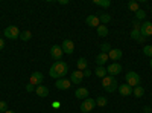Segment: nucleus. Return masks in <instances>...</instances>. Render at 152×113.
<instances>
[{
	"label": "nucleus",
	"instance_id": "1",
	"mask_svg": "<svg viewBox=\"0 0 152 113\" xmlns=\"http://www.w3.org/2000/svg\"><path fill=\"white\" fill-rule=\"evenodd\" d=\"M69 72V66L66 61H55L52 66H50V70H49V75L50 78H55V80H61L64 78Z\"/></svg>",
	"mask_w": 152,
	"mask_h": 113
},
{
	"label": "nucleus",
	"instance_id": "2",
	"mask_svg": "<svg viewBox=\"0 0 152 113\" xmlns=\"http://www.w3.org/2000/svg\"><path fill=\"white\" fill-rule=\"evenodd\" d=\"M102 86H104V89H105L108 93L116 92V90H117V87H119L116 77H111V75H107L105 78H102Z\"/></svg>",
	"mask_w": 152,
	"mask_h": 113
},
{
	"label": "nucleus",
	"instance_id": "3",
	"mask_svg": "<svg viewBox=\"0 0 152 113\" xmlns=\"http://www.w3.org/2000/svg\"><path fill=\"white\" fill-rule=\"evenodd\" d=\"M125 81H126V84L131 86V87H137V86H140L142 78H140V75H138L137 72L131 70V72H128L125 75Z\"/></svg>",
	"mask_w": 152,
	"mask_h": 113
},
{
	"label": "nucleus",
	"instance_id": "4",
	"mask_svg": "<svg viewBox=\"0 0 152 113\" xmlns=\"http://www.w3.org/2000/svg\"><path fill=\"white\" fill-rule=\"evenodd\" d=\"M3 35L6 37V38H9V40H17V38H20V31H18L17 26H8L5 29Z\"/></svg>",
	"mask_w": 152,
	"mask_h": 113
},
{
	"label": "nucleus",
	"instance_id": "5",
	"mask_svg": "<svg viewBox=\"0 0 152 113\" xmlns=\"http://www.w3.org/2000/svg\"><path fill=\"white\" fill-rule=\"evenodd\" d=\"M94 107H96V99L87 98V99H84L82 104H81V112H82V113H88V112L94 110Z\"/></svg>",
	"mask_w": 152,
	"mask_h": 113
},
{
	"label": "nucleus",
	"instance_id": "6",
	"mask_svg": "<svg viewBox=\"0 0 152 113\" xmlns=\"http://www.w3.org/2000/svg\"><path fill=\"white\" fill-rule=\"evenodd\" d=\"M44 81V75L41 72H32L31 73V77H29V83L32 86H41V83Z\"/></svg>",
	"mask_w": 152,
	"mask_h": 113
},
{
	"label": "nucleus",
	"instance_id": "7",
	"mask_svg": "<svg viewBox=\"0 0 152 113\" xmlns=\"http://www.w3.org/2000/svg\"><path fill=\"white\" fill-rule=\"evenodd\" d=\"M82 80H84V73H82L81 70L76 69L75 72L70 73V83H72V84H76V86H78V84L82 83Z\"/></svg>",
	"mask_w": 152,
	"mask_h": 113
},
{
	"label": "nucleus",
	"instance_id": "8",
	"mask_svg": "<svg viewBox=\"0 0 152 113\" xmlns=\"http://www.w3.org/2000/svg\"><path fill=\"white\" fill-rule=\"evenodd\" d=\"M61 49H62V52L64 54H67V55H72L73 54V51H75V43L72 41V40H64L62 41V44H61Z\"/></svg>",
	"mask_w": 152,
	"mask_h": 113
},
{
	"label": "nucleus",
	"instance_id": "9",
	"mask_svg": "<svg viewBox=\"0 0 152 113\" xmlns=\"http://www.w3.org/2000/svg\"><path fill=\"white\" fill-rule=\"evenodd\" d=\"M62 49H61V46H58V44H53L52 46V49H50V57H52L55 61H61V58H62Z\"/></svg>",
	"mask_w": 152,
	"mask_h": 113
},
{
	"label": "nucleus",
	"instance_id": "10",
	"mask_svg": "<svg viewBox=\"0 0 152 113\" xmlns=\"http://www.w3.org/2000/svg\"><path fill=\"white\" fill-rule=\"evenodd\" d=\"M122 72V64L120 63H111V64L107 67V73H110L111 77H116Z\"/></svg>",
	"mask_w": 152,
	"mask_h": 113
},
{
	"label": "nucleus",
	"instance_id": "11",
	"mask_svg": "<svg viewBox=\"0 0 152 113\" xmlns=\"http://www.w3.org/2000/svg\"><path fill=\"white\" fill-rule=\"evenodd\" d=\"M140 35L142 37H151L152 35V23L151 21H145L142 23V26H140Z\"/></svg>",
	"mask_w": 152,
	"mask_h": 113
},
{
	"label": "nucleus",
	"instance_id": "12",
	"mask_svg": "<svg viewBox=\"0 0 152 113\" xmlns=\"http://www.w3.org/2000/svg\"><path fill=\"white\" fill-rule=\"evenodd\" d=\"M70 86H72V83H70V80H67V78L56 80V83H55V87H56L58 90H69Z\"/></svg>",
	"mask_w": 152,
	"mask_h": 113
},
{
	"label": "nucleus",
	"instance_id": "13",
	"mask_svg": "<svg viewBox=\"0 0 152 113\" xmlns=\"http://www.w3.org/2000/svg\"><path fill=\"white\" fill-rule=\"evenodd\" d=\"M122 55H123V52H122V49H111V51L108 52V58L110 60H113V63H116L117 60H120L122 58Z\"/></svg>",
	"mask_w": 152,
	"mask_h": 113
},
{
	"label": "nucleus",
	"instance_id": "14",
	"mask_svg": "<svg viewBox=\"0 0 152 113\" xmlns=\"http://www.w3.org/2000/svg\"><path fill=\"white\" fill-rule=\"evenodd\" d=\"M132 89H134V87H131V86H128V84H122V86L117 87V90H119V93H120L122 96H129V95H132Z\"/></svg>",
	"mask_w": 152,
	"mask_h": 113
},
{
	"label": "nucleus",
	"instance_id": "15",
	"mask_svg": "<svg viewBox=\"0 0 152 113\" xmlns=\"http://www.w3.org/2000/svg\"><path fill=\"white\" fill-rule=\"evenodd\" d=\"M85 23L88 24V26H91V28H97L99 24H100L99 17H96V16H88V17L85 18Z\"/></svg>",
	"mask_w": 152,
	"mask_h": 113
},
{
	"label": "nucleus",
	"instance_id": "16",
	"mask_svg": "<svg viewBox=\"0 0 152 113\" xmlns=\"http://www.w3.org/2000/svg\"><path fill=\"white\" fill-rule=\"evenodd\" d=\"M75 96L78 99H87L88 98V89H85V87H79V89H76Z\"/></svg>",
	"mask_w": 152,
	"mask_h": 113
},
{
	"label": "nucleus",
	"instance_id": "17",
	"mask_svg": "<svg viewBox=\"0 0 152 113\" xmlns=\"http://www.w3.org/2000/svg\"><path fill=\"white\" fill-rule=\"evenodd\" d=\"M35 93L40 96V98H46L49 95V89H47L46 86H37L35 87Z\"/></svg>",
	"mask_w": 152,
	"mask_h": 113
},
{
	"label": "nucleus",
	"instance_id": "18",
	"mask_svg": "<svg viewBox=\"0 0 152 113\" xmlns=\"http://www.w3.org/2000/svg\"><path fill=\"white\" fill-rule=\"evenodd\" d=\"M76 69L81 70V72H84L85 69H88V63H87V60L84 57H81L78 61H76Z\"/></svg>",
	"mask_w": 152,
	"mask_h": 113
},
{
	"label": "nucleus",
	"instance_id": "19",
	"mask_svg": "<svg viewBox=\"0 0 152 113\" xmlns=\"http://www.w3.org/2000/svg\"><path fill=\"white\" fill-rule=\"evenodd\" d=\"M108 60H110V58H108V54H104V52H100V54L96 57V63H97V66H104Z\"/></svg>",
	"mask_w": 152,
	"mask_h": 113
},
{
	"label": "nucleus",
	"instance_id": "20",
	"mask_svg": "<svg viewBox=\"0 0 152 113\" xmlns=\"http://www.w3.org/2000/svg\"><path fill=\"white\" fill-rule=\"evenodd\" d=\"M94 75H96V77H99V78H105L108 73H107V69L104 66H97V69L94 70Z\"/></svg>",
	"mask_w": 152,
	"mask_h": 113
},
{
	"label": "nucleus",
	"instance_id": "21",
	"mask_svg": "<svg viewBox=\"0 0 152 113\" xmlns=\"http://www.w3.org/2000/svg\"><path fill=\"white\" fill-rule=\"evenodd\" d=\"M96 29H97V35L99 37H107L108 35V28L105 26V24H99Z\"/></svg>",
	"mask_w": 152,
	"mask_h": 113
},
{
	"label": "nucleus",
	"instance_id": "22",
	"mask_svg": "<svg viewBox=\"0 0 152 113\" xmlns=\"http://www.w3.org/2000/svg\"><path fill=\"white\" fill-rule=\"evenodd\" d=\"M132 93H134L135 98H142L145 95V89H143L142 86H137V87H134V89H132Z\"/></svg>",
	"mask_w": 152,
	"mask_h": 113
},
{
	"label": "nucleus",
	"instance_id": "23",
	"mask_svg": "<svg viewBox=\"0 0 152 113\" xmlns=\"http://www.w3.org/2000/svg\"><path fill=\"white\" fill-rule=\"evenodd\" d=\"M93 3L97 5V6H100V8H110V6H111V2H110V0H94Z\"/></svg>",
	"mask_w": 152,
	"mask_h": 113
},
{
	"label": "nucleus",
	"instance_id": "24",
	"mask_svg": "<svg viewBox=\"0 0 152 113\" xmlns=\"http://www.w3.org/2000/svg\"><path fill=\"white\" fill-rule=\"evenodd\" d=\"M107 104H108V98H105V96H97V98H96V106L105 107Z\"/></svg>",
	"mask_w": 152,
	"mask_h": 113
},
{
	"label": "nucleus",
	"instance_id": "25",
	"mask_svg": "<svg viewBox=\"0 0 152 113\" xmlns=\"http://www.w3.org/2000/svg\"><path fill=\"white\" fill-rule=\"evenodd\" d=\"M140 37H142V35H140V28H132V31H131V38L138 41V40H140Z\"/></svg>",
	"mask_w": 152,
	"mask_h": 113
},
{
	"label": "nucleus",
	"instance_id": "26",
	"mask_svg": "<svg viewBox=\"0 0 152 113\" xmlns=\"http://www.w3.org/2000/svg\"><path fill=\"white\" fill-rule=\"evenodd\" d=\"M20 38H21L23 41L31 40V38H32V32H31V31H23V32H20Z\"/></svg>",
	"mask_w": 152,
	"mask_h": 113
},
{
	"label": "nucleus",
	"instance_id": "27",
	"mask_svg": "<svg viewBox=\"0 0 152 113\" xmlns=\"http://www.w3.org/2000/svg\"><path fill=\"white\" fill-rule=\"evenodd\" d=\"M99 21H100V24H105V26H107V23L111 21V16L110 14H102L99 17Z\"/></svg>",
	"mask_w": 152,
	"mask_h": 113
},
{
	"label": "nucleus",
	"instance_id": "28",
	"mask_svg": "<svg viewBox=\"0 0 152 113\" xmlns=\"http://www.w3.org/2000/svg\"><path fill=\"white\" fill-rule=\"evenodd\" d=\"M128 8H129V11L137 12L138 9H140V5H138V2H129V3H128Z\"/></svg>",
	"mask_w": 152,
	"mask_h": 113
},
{
	"label": "nucleus",
	"instance_id": "29",
	"mask_svg": "<svg viewBox=\"0 0 152 113\" xmlns=\"http://www.w3.org/2000/svg\"><path fill=\"white\" fill-rule=\"evenodd\" d=\"M111 49H113V47H111L110 43H102V44H100V52H104V54H108Z\"/></svg>",
	"mask_w": 152,
	"mask_h": 113
},
{
	"label": "nucleus",
	"instance_id": "30",
	"mask_svg": "<svg viewBox=\"0 0 152 113\" xmlns=\"http://www.w3.org/2000/svg\"><path fill=\"white\" fill-rule=\"evenodd\" d=\"M143 54H145L146 57L152 58V44H146V46L143 47Z\"/></svg>",
	"mask_w": 152,
	"mask_h": 113
},
{
	"label": "nucleus",
	"instance_id": "31",
	"mask_svg": "<svg viewBox=\"0 0 152 113\" xmlns=\"http://www.w3.org/2000/svg\"><path fill=\"white\" fill-rule=\"evenodd\" d=\"M145 17H146V11H143V9H138V11L135 12V20L140 21V20H143Z\"/></svg>",
	"mask_w": 152,
	"mask_h": 113
},
{
	"label": "nucleus",
	"instance_id": "32",
	"mask_svg": "<svg viewBox=\"0 0 152 113\" xmlns=\"http://www.w3.org/2000/svg\"><path fill=\"white\" fill-rule=\"evenodd\" d=\"M8 110V104H6V101H0V112H6Z\"/></svg>",
	"mask_w": 152,
	"mask_h": 113
},
{
	"label": "nucleus",
	"instance_id": "33",
	"mask_svg": "<svg viewBox=\"0 0 152 113\" xmlns=\"http://www.w3.org/2000/svg\"><path fill=\"white\" fill-rule=\"evenodd\" d=\"M82 73H84V78H88V77H91V75H93V72L90 69H85Z\"/></svg>",
	"mask_w": 152,
	"mask_h": 113
},
{
	"label": "nucleus",
	"instance_id": "34",
	"mask_svg": "<svg viewBox=\"0 0 152 113\" xmlns=\"http://www.w3.org/2000/svg\"><path fill=\"white\" fill-rule=\"evenodd\" d=\"M26 90H28V92H35V86H32V84L29 83V84L26 86Z\"/></svg>",
	"mask_w": 152,
	"mask_h": 113
},
{
	"label": "nucleus",
	"instance_id": "35",
	"mask_svg": "<svg viewBox=\"0 0 152 113\" xmlns=\"http://www.w3.org/2000/svg\"><path fill=\"white\" fill-rule=\"evenodd\" d=\"M132 26H134V28H140V26H142V23L138 21V20H132Z\"/></svg>",
	"mask_w": 152,
	"mask_h": 113
},
{
	"label": "nucleus",
	"instance_id": "36",
	"mask_svg": "<svg viewBox=\"0 0 152 113\" xmlns=\"http://www.w3.org/2000/svg\"><path fill=\"white\" fill-rule=\"evenodd\" d=\"M3 49H5V40L0 38V51H3Z\"/></svg>",
	"mask_w": 152,
	"mask_h": 113
},
{
	"label": "nucleus",
	"instance_id": "37",
	"mask_svg": "<svg viewBox=\"0 0 152 113\" xmlns=\"http://www.w3.org/2000/svg\"><path fill=\"white\" fill-rule=\"evenodd\" d=\"M59 106H61V103H59V101H53V103H52V107H53V109H58Z\"/></svg>",
	"mask_w": 152,
	"mask_h": 113
},
{
	"label": "nucleus",
	"instance_id": "38",
	"mask_svg": "<svg viewBox=\"0 0 152 113\" xmlns=\"http://www.w3.org/2000/svg\"><path fill=\"white\" fill-rule=\"evenodd\" d=\"M151 110H152V109H151L149 106H146V107H143V113H151Z\"/></svg>",
	"mask_w": 152,
	"mask_h": 113
},
{
	"label": "nucleus",
	"instance_id": "39",
	"mask_svg": "<svg viewBox=\"0 0 152 113\" xmlns=\"http://www.w3.org/2000/svg\"><path fill=\"white\" fill-rule=\"evenodd\" d=\"M58 3H59V5H67V3H69V0H59Z\"/></svg>",
	"mask_w": 152,
	"mask_h": 113
},
{
	"label": "nucleus",
	"instance_id": "40",
	"mask_svg": "<svg viewBox=\"0 0 152 113\" xmlns=\"http://www.w3.org/2000/svg\"><path fill=\"white\" fill-rule=\"evenodd\" d=\"M5 113H15V112H12V110H6Z\"/></svg>",
	"mask_w": 152,
	"mask_h": 113
},
{
	"label": "nucleus",
	"instance_id": "41",
	"mask_svg": "<svg viewBox=\"0 0 152 113\" xmlns=\"http://www.w3.org/2000/svg\"><path fill=\"white\" fill-rule=\"evenodd\" d=\"M149 66H151V69H152V58H151V61H149Z\"/></svg>",
	"mask_w": 152,
	"mask_h": 113
},
{
	"label": "nucleus",
	"instance_id": "42",
	"mask_svg": "<svg viewBox=\"0 0 152 113\" xmlns=\"http://www.w3.org/2000/svg\"><path fill=\"white\" fill-rule=\"evenodd\" d=\"M0 113H3V112H0Z\"/></svg>",
	"mask_w": 152,
	"mask_h": 113
}]
</instances>
